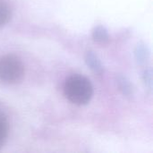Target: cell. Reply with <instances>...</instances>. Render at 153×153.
Listing matches in <instances>:
<instances>
[{"label": "cell", "mask_w": 153, "mask_h": 153, "mask_svg": "<svg viewBox=\"0 0 153 153\" xmlns=\"http://www.w3.org/2000/svg\"><path fill=\"white\" fill-rule=\"evenodd\" d=\"M64 93L69 101L82 106L91 101L93 95V87L85 76L74 74L66 79L64 85Z\"/></svg>", "instance_id": "cell-1"}, {"label": "cell", "mask_w": 153, "mask_h": 153, "mask_svg": "<svg viewBox=\"0 0 153 153\" xmlns=\"http://www.w3.org/2000/svg\"><path fill=\"white\" fill-rule=\"evenodd\" d=\"M24 76V66L21 59L14 55L0 57V80L14 84L20 82Z\"/></svg>", "instance_id": "cell-2"}, {"label": "cell", "mask_w": 153, "mask_h": 153, "mask_svg": "<svg viewBox=\"0 0 153 153\" xmlns=\"http://www.w3.org/2000/svg\"><path fill=\"white\" fill-rule=\"evenodd\" d=\"M85 62L87 65L90 67L91 70H92L97 74H102L104 72L103 65L101 64L100 59L97 56V54L93 51H87L84 56Z\"/></svg>", "instance_id": "cell-3"}, {"label": "cell", "mask_w": 153, "mask_h": 153, "mask_svg": "<svg viewBox=\"0 0 153 153\" xmlns=\"http://www.w3.org/2000/svg\"><path fill=\"white\" fill-rule=\"evenodd\" d=\"M116 82H117L118 90L121 91V93L124 96L130 98L134 95V86L127 77H126L122 74H118L117 76Z\"/></svg>", "instance_id": "cell-4"}, {"label": "cell", "mask_w": 153, "mask_h": 153, "mask_svg": "<svg viewBox=\"0 0 153 153\" xmlns=\"http://www.w3.org/2000/svg\"><path fill=\"white\" fill-rule=\"evenodd\" d=\"M92 39L95 42L99 44H108L109 41V35L108 30L102 25H98L94 27L92 30Z\"/></svg>", "instance_id": "cell-5"}, {"label": "cell", "mask_w": 153, "mask_h": 153, "mask_svg": "<svg viewBox=\"0 0 153 153\" xmlns=\"http://www.w3.org/2000/svg\"><path fill=\"white\" fill-rule=\"evenodd\" d=\"M149 56H150V50H149L148 47L143 42L139 43L134 49V56H135L137 63H139V64L145 63L147 61Z\"/></svg>", "instance_id": "cell-6"}, {"label": "cell", "mask_w": 153, "mask_h": 153, "mask_svg": "<svg viewBox=\"0 0 153 153\" xmlns=\"http://www.w3.org/2000/svg\"><path fill=\"white\" fill-rule=\"evenodd\" d=\"M11 9L6 3L0 0V27L5 25L11 19Z\"/></svg>", "instance_id": "cell-7"}, {"label": "cell", "mask_w": 153, "mask_h": 153, "mask_svg": "<svg viewBox=\"0 0 153 153\" xmlns=\"http://www.w3.org/2000/svg\"><path fill=\"white\" fill-rule=\"evenodd\" d=\"M8 136V123L5 117L0 112V149L4 146Z\"/></svg>", "instance_id": "cell-8"}, {"label": "cell", "mask_w": 153, "mask_h": 153, "mask_svg": "<svg viewBox=\"0 0 153 153\" xmlns=\"http://www.w3.org/2000/svg\"><path fill=\"white\" fill-rule=\"evenodd\" d=\"M143 82L145 84L146 89L151 91L152 88V70L151 69H146L143 72Z\"/></svg>", "instance_id": "cell-9"}]
</instances>
